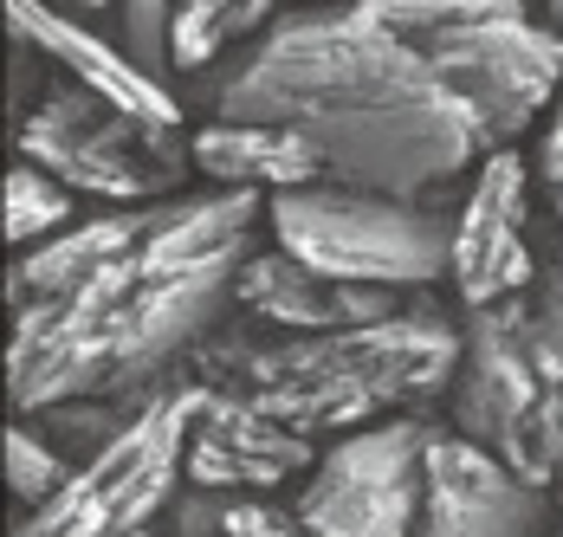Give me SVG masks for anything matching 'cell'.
<instances>
[{
    "label": "cell",
    "instance_id": "1",
    "mask_svg": "<svg viewBox=\"0 0 563 537\" xmlns=\"http://www.w3.org/2000/svg\"><path fill=\"white\" fill-rule=\"evenodd\" d=\"M253 220L260 188L150 201L143 233L117 260L65 298L13 311L7 402L20 415H46L58 402H123L156 382L195 337L214 330L227 298H240Z\"/></svg>",
    "mask_w": 563,
    "mask_h": 537
},
{
    "label": "cell",
    "instance_id": "2",
    "mask_svg": "<svg viewBox=\"0 0 563 537\" xmlns=\"http://www.w3.org/2000/svg\"><path fill=\"white\" fill-rule=\"evenodd\" d=\"M227 123L298 130L338 182L421 195L493 156L486 123L401 33L356 7L279 20L240 72L214 85Z\"/></svg>",
    "mask_w": 563,
    "mask_h": 537
},
{
    "label": "cell",
    "instance_id": "3",
    "mask_svg": "<svg viewBox=\"0 0 563 537\" xmlns=\"http://www.w3.org/2000/svg\"><path fill=\"white\" fill-rule=\"evenodd\" d=\"M460 330L434 311H395L356 330H285L260 343H221L214 388L279 415L305 434L363 428L383 408L441 395L460 370Z\"/></svg>",
    "mask_w": 563,
    "mask_h": 537
},
{
    "label": "cell",
    "instance_id": "4",
    "mask_svg": "<svg viewBox=\"0 0 563 537\" xmlns=\"http://www.w3.org/2000/svg\"><path fill=\"white\" fill-rule=\"evenodd\" d=\"M266 220L291 260L331 272V278L421 292L453 272V227L421 215L408 195H389V188H363V182L273 188Z\"/></svg>",
    "mask_w": 563,
    "mask_h": 537
},
{
    "label": "cell",
    "instance_id": "5",
    "mask_svg": "<svg viewBox=\"0 0 563 537\" xmlns=\"http://www.w3.org/2000/svg\"><path fill=\"white\" fill-rule=\"evenodd\" d=\"M208 402V382H169L156 395L136 402V415L58 485L46 505H33V518L13 537H130L143 531L181 473L195 408Z\"/></svg>",
    "mask_w": 563,
    "mask_h": 537
},
{
    "label": "cell",
    "instance_id": "6",
    "mask_svg": "<svg viewBox=\"0 0 563 537\" xmlns=\"http://www.w3.org/2000/svg\"><path fill=\"white\" fill-rule=\"evenodd\" d=\"M20 156L40 162L78 195L136 208V201L175 195L181 168H195V143H181V130H169V123L130 117L123 105L98 98L91 85L65 78L40 98V110H26Z\"/></svg>",
    "mask_w": 563,
    "mask_h": 537
},
{
    "label": "cell",
    "instance_id": "7",
    "mask_svg": "<svg viewBox=\"0 0 563 537\" xmlns=\"http://www.w3.org/2000/svg\"><path fill=\"white\" fill-rule=\"evenodd\" d=\"M421 58L473 105V117L493 136V150L525 136L563 85V33L558 26H531L525 0H486L473 20L434 33L421 46Z\"/></svg>",
    "mask_w": 563,
    "mask_h": 537
},
{
    "label": "cell",
    "instance_id": "8",
    "mask_svg": "<svg viewBox=\"0 0 563 537\" xmlns=\"http://www.w3.org/2000/svg\"><path fill=\"white\" fill-rule=\"evenodd\" d=\"M428 440L434 434L408 415L343 434L298 485V525L311 537H408L421 525Z\"/></svg>",
    "mask_w": 563,
    "mask_h": 537
},
{
    "label": "cell",
    "instance_id": "9",
    "mask_svg": "<svg viewBox=\"0 0 563 537\" xmlns=\"http://www.w3.org/2000/svg\"><path fill=\"white\" fill-rule=\"evenodd\" d=\"M421 537H551V492L544 480H525L506 453L466 434H434Z\"/></svg>",
    "mask_w": 563,
    "mask_h": 537
},
{
    "label": "cell",
    "instance_id": "10",
    "mask_svg": "<svg viewBox=\"0 0 563 537\" xmlns=\"http://www.w3.org/2000/svg\"><path fill=\"white\" fill-rule=\"evenodd\" d=\"M531 175L525 162L506 150H493L486 168L473 175V195L453 220V292L460 305H493V298H511L538 278V260L525 246V215H531Z\"/></svg>",
    "mask_w": 563,
    "mask_h": 537
},
{
    "label": "cell",
    "instance_id": "11",
    "mask_svg": "<svg viewBox=\"0 0 563 537\" xmlns=\"http://www.w3.org/2000/svg\"><path fill=\"white\" fill-rule=\"evenodd\" d=\"M305 467H311V434L208 382V402L195 408L188 453H181L188 485H208V492H266V485H285Z\"/></svg>",
    "mask_w": 563,
    "mask_h": 537
},
{
    "label": "cell",
    "instance_id": "12",
    "mask_svg": "<svg viewBox=\"0 0 563 537\" xmlns=\"http://www.w3.org/2000/svg\"><path fill=\"white\" fill-rule=\"evenodd\" d=\"M7 33H13L20 46H33L40 58H53L65 78H78V85H91L98 98L123 105L130 117H150V123L181 130V105H175V91L163 78H150L123 46H104L91 26L53 13L46 0H7Z\"/></svg>",
    "mask_w": 563,
    "mask_h": 537
},
{
    "label": "cell",
    "instance_id": "13",
    "mask_svg": "<svg viewBox=\"0 0 563 537\" xmlns=\"http://www.w3.org/2000/svg\"><path fill=\"white\" fill-rule=\"evenodd\" d=\"M240 305L260 324L279 330H356L401 311L395 285H363V278H331V272L305 266L291 253H260L240 266Z\"/></svg>",
    "mask_w": 563,
    "mask_h": 537
},
{
    "label": "cell",
    "instance_id": "14",
    "mask_svg": "<svg viewBox=\"0 0 563 537\" xmlns=\"http://www.w3.org/2000/svg\"><path fill=\"white\" fill-rule=\"evenodd\" d=\"M195 168L214 188H305L324 182V156L285 123H208L195 130Z\"/></svg>",
    "mask_w": 563,
    "mask_h": 537
},
{
    "label": "cell",
    "instance_id": "15",
    "mask_svg": "<svg viewBox=\"0 0 563 537\" xmlns=\"http://www.w3.org/2000/svg\"><path fill=\"white\" fill-rule=\"evenodd\" d=\"M143 220H150V201L117 208V215H104V220H85V227H58L53 240H40L26 260H13V272H7L13 311H20V305H40V298H65L71 285H85L104 260H117V253L143 233Z\"/></svg>",
    "mask_w": 563,
    "mask_h": 537
},
{
    "label": "cell",
    "instance_id": "16",
    "mask_svg": "<svg viewBox=\"0 0 563 537\" xmlns=\"http://www.w3.org/2000/svg\"><path fill=\"white\" fill-rule=\"evenodd\" d=\"M525 311V343L544 376V434H551V467L563 473V272L538 266V278L518 292Z\"/></svg>",
    "mask_w": 563,
    "mask_h": 537
},
{
    "label": "cell",
    "instance_id": "17",
    "mask_svg": "<svg viewBox=\"0 0 563 537\" xmlns=\"http://www.w3.org/2000/svg\"><path fill=\"white\" fill-rule=\"evenodd\" d=\"M279 0H175V72H201L273 20Z\"/></svg>",
    "mask_w": 563,
    "mask_h": 537
},
{
    "label": "cell",
    "instance_id": "18",
    "mask_svg": "<svg viewBox=\"0 0 563 537\" xmlns=\"http://www.w3.org/2000/svg\"><path fill=\"white\" fill-rule=\"evenodd\" d=\"M71 195L58 175H46L40 162H13L7 168V240L13 246H33V240H53L58 227H71Z\"/></svg>",
    "mask_w": 563,
    "mask_h": 537
},
{
    "label": "cell",
    "instance_id": "19",
    "mask_svg": "<svg viewBox=\"0 0 563 537\" xmlns=\"http://www.w3.org/2000/svg\"><path fill=\"white\" fill-rule=\"evenodd\" d=\"M123 13V53L136 58L150 78L175 72V0H117Z\"/></svg>",
    "mask_w": 563,
    "mask_h": 537
},
{
    "label": "cell",
    "instance_id": "20",
    "mask_svg": "<svg viewBox=\"0 0 563 537\" xmlns=\"http://www.w3.org/2000/svg\"><path fill=\"white\" fill-rule=\"evenodd\" d=\"M65 480H71V467L58 460L40 434L33 428H7V492H13L20 505H46Z\"/></svg>",
    "mask_w": 563,
    "mask_h": 537
},
{
    "label": "cell",
    "instance_id": "21",
    "mask_svg": "<svg viewBox=\"0 0 563 537\" xmlns=\"http://www.w3.org/2000/svg\"><path fill=\"white\" fill-rule=\"evenodd\" d=\"M221 525H227V537H311L305 525H298V512H279V505H266V498L227 505Z\"/></svg>",
    "mask_w": 563,
    "mask_h": 537
},
{
    "label": "cell",
    "instance_id": "22",
    "mask_svg": "<svg viewBox=\"0 0 563 537\" xmlns=\"http://www.w3.org/2000/svg\"><path fill=\"white\" fill-rule=\"evenodd\" d=\"M538 188H544L551 215L563 220V105H558V117L544 123V150H538Z\"/></svg>",
    "mask_w": 563,
    "mask_h": 537
},
{
    "label": "cell",
    "instance_id": "23",
    "mask_svg": "<svg viewBox=\"0 0 563 537\" xmlns=\"http://www.w3.org/2000/svg\"><path fill=\"white\" fill-rule=\"evenodd\" d=\"M130 537H156V531H150V525H143V531H130Z\"/></svg>",
    "mask_w": 563,
    "mask_h": 537
},
{
    "label": "cell",
    "instance_id": "24",
    "mask_svg": "<svg viewBox=\"0 0 563 537\" xmlns=\"http://www.w3.org/2000/svg\"><path fill=\"white\" fill-rule=\"evenodd\" d=\"M551 537H563V525H558V531H551Z\"/></svg>",
    "mask_w": 563,
    "mask_h": 537
}]
</instances>
